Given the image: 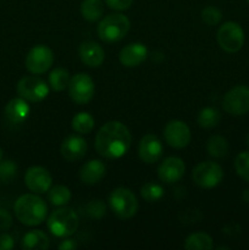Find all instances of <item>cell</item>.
<instances>
[{
	"instance_id": "obj_1",
	"label": "cell",
	"mask_w": 249,
	"mask_h": 250,
	"mask_svg": "<svg viewBox=\"0 0 249 250\" xmlns=\"http://www.w3.org/2000/svg\"><path fill=\"white\" fill-rule=\"evenodd\" d=\"M131 143L132 136L128 127L120 121H109L98 131L94 146L103 158L119 159L129 150Z\"/></svg>"
},
{
	"instance_id": "obj_2",
	"label": "cell",
	"mask_w": 249,
	"mask_h": 250,
	"mask_svg": "<svg viewBox=\"0 0 249 250\" xmlns=\"http://www.w3.org/2000/svg\"><path fill=\"white\" fill-rule=\"evenodd\" d=\"M15 216L22 225L34 227L43 224L48 215V205L36 193L23 194L15 202Z\"/></svg>"
},
{
	"instance_id": "obj_3",
	"label": "cell",
	"mask_w": 249,
	"mask_h": 250,
	"mask_svg": "<svg viewBox=\"0 0 249 250\" xmlns=\"http://www.w3.org/2000/svg\"><path fill=\"white\" fill-rule=\"evenodd\" d=\"M80 225L77 214L68 207H59L49 215L46 220V226L53 236L59 238H66L76 233Z\"/></svg>"
},
{
	"instance_id": "obj_4",
	"label": "cell",
	"mask_w": 249,
	"mask_h": 250,
	"mask_svg": "<svg viewBox=\"0 0 249 250\" xmlns=\"http://www.w3.org/2000/svg\"><path fill=\"white\" fill-rule=\"evenodd\" d=\"M131 22L124 14H110L99 22L97 27L98 37L105 43H116L122 41L128 33Z\"/></svg>"
},
{
	"instance_id": "obj_5",
	"label": "cell",
	"mask_w": 249,
	"mask_h": 250,
	"mask_svg": "<svg viewBox=\"0 0 249 250\" xmlns=\"http://www.w3.org/2000/svg\"><path fill=\"white\" fill-rule=\"evenodd\" d=\"M109 207L119 219H132L138 211V200L131 189L124 187L115 188L109 195Z\"/></svg>"
},
{
	"instance_id": "obj_6",
	"label": "cell",
	"mask_w": 249,
	"mask_h": 250,
	"mask_svg": "<svg viewBox=\"0 0 249 250\" xmlns=\"http://www.w3.org/2000/svg\"><path fill=\"white\" fill-rule=\"evenodd\" d=\"M220 48L229 54L237 53L244 45V31L237 22L228 21L220 26L216 34Z\"/></svg>"
},
{
	"instance_id": "obj_7",
	"label": "cell",
	"mask_w": 249,
	"mask_h": 250,
	"mask_svg": "<svg viewBox=\"0 0 249 250\" xmlns=\"http://www.w3.org/2000/svg\"><path fill=\"white\" fill-rule=\"evenodd\" d=\"M224 178V170L221 166L212 161H204L198 164L192 172V180L198 187L210 189L220 185Z\"/></svg>"
},
{
	"instance_id": "obj_8",
	"label": "cell",
	"mask_w": 249,
	"mask_h": 250,
	"mask_svg": "<svg viewBox=\"0 0 249 250\" xmlns=\"http://www.w3.org/2000/svg\"><path fill=\"white\" fill-rule=\"evenodd\" d=\"M68 95L73 103L78 105L88 104L94 97L95 84L89 75L80 72L71 77L68 83Z\"/></svg>"
},
{
	"instance_id": "obj_9",
	"label": "cell",
	"mask_w": 249,
	"mask_h": 250,
	"mask_svg": "<svg viewBox=\"0 0 249 250\" xmlns=\"http://www.w3.org/2000/svg\"><path fill=\"white\" fill-rule=\"evenodd\" d=\"M222 107L232 116H242L249 111V87L236 85L225 94Z\"/></svg>"
},
{
	"instance_id": "obj_10",
	"label": "cell",
	"mask_w": 249,
	"mask_h": 250,
	"mask_svg": "<svg viewBox=\"0 0 249 250\" xmlns=\"http://www.w3.org/2000/svg\"><path fill=\"white\" fill-rule=\"evenodd\" d=\"M16 90L21 98L31 103H38L49 94V85L37 76H24L17 82Z\"/></svg>"
},
{
	"instance_id": "obj_11",
	"label": "cell",
	"mask_w": 249,
	"mask_h": 250,
	"mask_svg": "<svg viewBox=\"0 0 249 250\" xmlns=\"http://www.w3.org/2000/svg\"><path fill=\"white\" fill-rule=\"evenodd\" d=\"M54 62V54L49 46L38 44L28 51L26 56V68L33 75L45 73Z\"/></svg>"
},
{
	"instance_id": "obj_12",
	"label": "cell",
	"mask_w": 249,
	"mask_h": 250,
	"mask_svg": "<svg viewBox=\"0 0 249 250\" xmlns=\"http://www.w3.org/2000/svg\"><path fill=\"white\" fill-rule=\"evenodd\" d=\"M164 138L170 146L175 149H183L190 143L192 134L186 122L181 120H172L167 122L164 128Z\"/></svg>"
},
{
	"instance_id": "obj_13",
	"label": "cell",
	"mask_w": 249,
	"mask_h": 250,
	"mask_svg": "<svg viewBox=\"0 0 249 250\" xmlns=\"http://www.w3.org/2000/svg\"><path fill=\"white\" fill-rule=\"evenodd\" d=\"M24 183L31 192L44 194L50 189L53 177L46 168L42 166H32L24 173Z\"/></svg>"
},
{
	"instance_id": "obj_14",
	"label": "cell",
	"mask_w": 249,
	"mask_h": 250,
	"mask_svg": "<svg viewBox=\"0 0 249 250\" xmlns=\"http://www.w3.org/2000/svg\"><path fill=\"white\" fill-rule=\"evenodd\" d=\"M186 165L183 160L177 156H168L164 159L158 167V177L161 182L166 185H172L178 182L183 177Z\"/></svg>"
},
{
	"instance_id": "obj_15",
	"label": "cell",
	"mask_w": 249,
	"mask_h": 250,
	"mask_svg": "<svg viewBox=\"0 0 249 250\" xmlns=\"http://www.w3.org/2000/svg\"><path fill=\"white\" fill-rule=\"evenodd\" d=\"M163 143L154 134H145L138 146V155L145 164L158 163L163 156Z\"/></svg>"
},
{
	"instance_id": "obj_16",
	"label": "cell",
	"mask_w": 249,
	"mask_h": 250,
	"mask_svg": "<svg viewBox=\"0 0 249 250\" xmlns=\"http://www.w3.org/2000/svg\"><path fill=\"white\" fill-rule=\"evenodd\" d=\"M148 49L143 43H131L124 46L119 54V60L124 67H137L145 61Z\"/></svg>"
},
{
	"instance_id": "obj_17",
	"label": "cell",
	"mask_w": 249,
	"mask_h": 250,
	"mask_svg": "<svg viewBox=\"0 0 249 250\" xmlns=\"http://www.w3.org/2000/svg\"><path fill=\"white\" fill-rule=\"evenodd\" d=\"M88 150L87 142L80 136H68L61 144V155L67 161H77L85 156Z\"/></svg>"
},
{
	"instance_id": "obj_18",
	"label": "cell",
	"mask_w": 249,
	"mask_h": 250,
	"mask_svg": "<svg viewBox=\"0 0 249 250\" xmlns=\"http://www.w3.org/2000/svg\"><path fill=\"white\" fill-rule=\"evenodd\" d=\"M78 54L84 65L88 67H99L105 60V51L98 43L92 41L83 42L78 49Z\"/></svg>"
},
{
	"instance_id": "obj_19",
	"label": "cell",
	"mask_w": 249,
	"mask_h": 250,
	"mask_svg": "<svg viewBox=\"0 0 249 250\" xmlns=\"http://www.w3.org/2000/svg\"><path fill=\"white\" fill-rule=\"evenodd\" d=\"M31 112V107H29L27 100L23 98H14L10 100L5 106V117L9 120L12 124H22L26 121Z\"/></svg>"
},
{
	"instance_id": "obj_20",
	"label": "cell",
	"mask_w": 249,
	"mask_h": 250,
	"mask_svg": "<svg viewBox=\"0 0 249 250\" xmlns=\"http://www.w3.org/2000/svg\"><path fill=\"white\" fill-rule=\"evenodd\" d=\"M105 171H106V167L102 161L89 160L81 167L80 178L84 185L94 186L103 180Z\"/></svg>"
},
{
	"instance_id": "obj_21",
	"label": "cell",
	"mask_w": 249,
	"mask_h": 250,
	"mask_svg": "<svg viewBox=\"0 0 249 250\" xmlns=\"http://www.w3.org/2000/svg\"><path fill=\"white\" fill-rule=\"evenodd\" d=\"M50 246L48 236L43 231L39 229H32L27 232L22 238L21 247L26 250H36V249H48Z\"/></svg>"
},
{
	"instance_id": "obj_22",
	"label": "cell",
	"mask_w": 249,
	"mask_h": 250,
	"mask_svg": "<svg viewBox=\"0 0 249 250\" xmlns=\"http://www.w3.org/2000/svg\"><path fill=\"white\" fill-rule=\"evenodd\" d=\"M81 14L85 21H98L104 15V4L102 0H83L81 4Z\"/></svg>"
},
{
	"instance_id": "obj_23",
	"label": "cell",
	"mask_w": 249,
	"mask_h": 250,
	"mask_svg": "<svg viewBox=\"0 0 249 250\" xmlns=\"http://www.w3.org/2000/svg\"><path fill=\"white\" fill-rule=\"evenodd\" d=\"M185 248L187 250H210L214 248V241L208 233L197 232L186 238Z\"/></svg>"
},
{
	"instance_id": "obj_24",
	"label": "cell",
	"mask_w": 249,
	"mask_h": 250,
	"mask_svg": "<svg viewBox=\"0 0 249 250\" xmlns=\"http://www.w3.org/2000/svg\"><path fill=\"white\" fill-rule=\"evenodd\" d=\"M72 129L80 134L90 133L94 128V117L89 112H78L72 119Z\"/></svg>"
},
{
	"instance_id": "obj_25",
	"label": "cell",
	"mask_w": 249,
	"mask_h": 250,
	"mask_svg": "<svg viewBox=\"0 0 249 250\" xmlns=\"http://www.w3.org/2000/svg\"><path fill=\"white\" fill-rule=\"evenodd\" d=\"M71 200V190L66 186H55L48 190V202L53 207H65Z\"/></svg>"
},
{
	"instance_id": "obj_26",
	"label": "cell",
	"mask_w": 249,
	"mask_h": 250,
	"mask_svg": "<svg viewBox=\"0 0 249 250\" xmlns=\"http://www.w3.org/2000/svg\"><path fill=\"white\" fill-rule=\"evenodd\" d=\"M207 150L212 158H224L228 151V143L221 136H212L207 142Z\"/></svg>"
},
{
	"instance_id": "obj_27",
	"label": "cell",
	"mask_w": 249,
	"mask_h": 250,
	"mask_svg": "<svg viewBox=\"0 0 249 250\" xmlns=\"http://www.w3.org/2000/svg\"><path fill=\"white\" fill-rule=\"evenodd\" d=\"M70 73L65 68H55L49 75V85L55 92H62L68 87L70 83Z\"/></svg>"
},
{
	"instance_id": "obj_28",
	"label": "cell",
	"mask_w": 249,
	"mask_h": 250,
	"mask_svg": "<svg viewBox=\"0 0 249 250\" xmlns=\"http://www.w3.org/2000/svg\"><path fill=\"white\" fill-rule=\"evenodd\" d=\"M220 122V112L215 107H204L198 115V124L203 128H214Z\"/></svg>"
},
{
	"instance_id": "obj_29",
	"label": "cell",
	"mask_w": 249,
	"mask_h": 250,
	"mask_svg": "<svg viewBox=\"0 0 249 250\" xmlns=\"http://www.w3.org/2000/svg\"><path fill=\"white\" fill-rule=\"evenodd\" d=\"M165 194L163 186L155 182H148L141 188V195L145 202L155 203L160 200Z\"/></svg>"
},
{
	"instance_id": "obj_30",
	"label": "cell",
	"mask_w": 249,
	"mask_h": 250,
	"mask_svg": "<svg viewBox=\"0 0 249 250\" xmlns=\"http://www.w3.org/2000/svg\"><path fill=\"white\" fill-rule=\"evenodd\" d=\"M234 168L242 180L249 182V151H242L236 156Z\"/></svg>"
},
{
	"instance_id": "obj_31",
	"label": "cell",
	"mask_w": 249,
	"mask_h": 250,
	"mask_svg": "<svg viewBox=\"0 0 249 250\" xmlns=\"http://www.w3.org/2000/svg\"><path fill=\"white\" fill-rule=\"evenodd\" d=\"M17 165L12 160L0 161V182L10 183L17 175Z\"/></svg>"
},
{
	"instance_id": "obj_32",
	"label": "cell",
	"mask_w": 249,
	"mask_h": 250,
	"mask_svg": "<svg viewBox=\"0 0 249 250\" xmlns=\"http://www.w3.org/2000/svg\"><path fill=\"white\" fill-rule=\"evenodd\" d=\"M202 20L208 26H216L222 20V12L215 6H207L202 11Z\"/></svg>"
},
{
	"instance_id": "obj_33",
	"label": "cell",
	"mask_w": 249,
	"mask_h": 250,
	"mask_svg": "<svg viewBox=\"0 0 249 250\" xmlns=\"http://www.w3.org/2000/svg\"><path fill=\"white\" fill-rule=\"evenodd\" d=\"M85 210H87V214L93 219H102L106 212V207L102 200H92L87 204Z\"/></svg>"
},
{
	"instance_id": "obj_34",
	"label": "cell",
	"mask_w": 249,
	"mask_h": 250,
	"mask_svg": "<svg viewBox=\"0 0 249 250\" xmlns=\"http://www.w3.org/2000/svg\"><path fill=\"white\" fill-rule=\"evenodd\" d=\"M105 4L115 11H124L131 7L133 0H105Z\"/></svg>"
},
{
	"instance_id": "obj_35",
	"label": "cell",
	"mask_w": 249,
	"mask_h": 250,
	"mask_svg": "<svg viewBox=\"0 0 249 250\" xmlns=\"http://www.w3.org/2000/svg\"><path fill=\"white\" fill-rule=\"evenodd\" d=\"M12 226V216L7 210L0 208V232L10 229Z\"/></svg>"
},
{
	"instance_id": "obj_36",
	"label": "cell",
	"mask_w": 249,
	"mask_h": 250,
	"mask_svg": "<svg viewBox=\"0 0 249 250\" xmlns=\"http://www.w3.org/2000/svg\"><path fill=\"white\" fill-rule=\"evenodd\" d=\"M15 242L10 234L1 233L0 234V250H11L14 248Z\"/></svg>"
},
{
	"instance_id": "obj_37",
	"label": "cell",
	"mask_w": 249,
	"mask_h": 250,
	"mask_svg": "<svg viewBox=\"0 0 249 250\" xmlns=\"http://www.w3.org/2000/svg\"><path fill=\"white\" fill-rule=\"evenodd\" d=\"M77 248V242L72 238H63V241L59 244V249L60 250H71V249H75Z\"/></svg>"
},
{
	"instance_id": "obj_38",
	"label": "cell",
	"mask_w": 249,
	"mask_h": 250,
	"mask_svg": "<svg viewBox=\"0 0 249 250\" xmlns=\"http://www.w3.org/2000/svg\"><path fill=\"white\" fill-rule=\"evenodd\" d=\"M2 155H4V153H2V149H1V146H0V161L2 160Z\"/></svg>"
},
{
	"instance_id": "obj_39",
	"label": "cell",
	"mask_w": 249,
	"mask_h": 250,
	"mask_svg": "<svg viewBox=\"0 0 249 250\" xmlns=\"http://www.w3.org/2000/svg\"><path fill=\"white\" fill-rule=\"evenodd\" d=\"M246 142H247V146H249V133H248V136H247V139H246Z\"/></svg>"
},
{
	"instance_id": "obj_40",
	"label": "cell",
	"mask_w": 249,
	"mask_h": 250,
	"mask_svg": "<svg viewBox=\"0 0 249 250\" xmlns=\"http://www.w3.org/2000/svg\"><path fill=\"white\" fill-rule=\"evenodd\" d=\"M247 1H248V2H249V0H247Z\"/></svg>"
}]
</instances>
